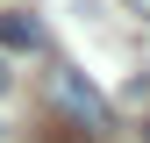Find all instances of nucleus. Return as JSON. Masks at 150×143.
<instances>
[{
  "mask_svg": "<svg viewBox=\"0 0 150 143\" xmlns=\"http://www.w3.org/2000/svg\"><path fill=\"white\" fill-rule=\"evenodd\" d=\"M50 100H57V107H64L71 122H79L86 136H100V129H107V100L93 93L79 72H50Z\"/></svg>",
  "mask_w": 150,
  "mask_h": 143,
  "instance_id": "1",
  "label": "nucleus"
},
{
  "mask_svg": "<svg viewBox=\"0 0 150 143\" xmlns=\"http://www.w3.org/2000/svg\"><path fill=\"white\" fill-rule=\"evenodd\" d=\"M0 43H7V50H36V43H43V29H36L29 14H0Z\"/></svg>",
  "mask_w": 150,
  "mask_h": 143,
  "instance_id": "2",
  "label": "nucleus"
},
{
  "mask_svg": "<svg viewBox=\"0 0 150 143\" xmlns=\"http://www.w3.org/2000/svg\"><path fill=\"white\" fill-rule=\"evenodd\" d=\"M129 7H136V14H150V0H129Z\"/></svg>",
  "mask_w": 150,
  "mask_h": 143,
  "instance_id": "3",
  "label": "nucleus"
},
{
  "mask_svg": "<svg viewBox=\"0 0 150 143\" xmlns=\"http://www.w3.org/2000/svg\"><path fill=\"white\" fill-rule=\"evenodd\" d=\"M0 86H7V64H0Z\"/></svg>",
  "mask_w": 150,
  "mask_h": 143,
  "instance_id": "4",
  "label": "nucleus"
},
{
  "mask_svg": "<svg viewBox=\"0 0 150 143\" xmlns=\"http://www.w3.org/2000/svg\"><path fill=\"white\" fill-rule=\"evenodd\" d=\"M143 136H150V129H143Z\"/></svg>",
  "mask_w": 150,
  "mask_h": 143,
  "instance_id": "5",
  "label": "nucleus"
}]
</instances>
